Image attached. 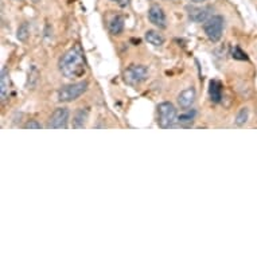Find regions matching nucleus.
<instances>
[{"instance_id": "nucleus-14", "label": "nucleus", "mask_w": 257, "mask_h": 257, "mask_svg": "<svg viewBox=\"0 0 257 257\" xmlns=\"http://www.w3.org/2000/svg\"><path fill=\"white\" fill-rule=\"evenodd\" d=\"M89 112L86 109H78L74 114V118H73V126L74 128H84L85 124H86V120H88Z\"/></svg>"}, {"instance_id": "nucleus-16", "label": "nucleus", "mask_w": 257, "mask_h": 257, "mask_svg": "<svg viewBox=\"0 0 257 257\" xmlns=\"http://www.w3.org/2000/svg\"><path fill=\"white\" fill-rule=\"evenodd\" d=\"M29 34H30V30H29V25L27 23H23V25L18 29V39L22 41V42H25L26 39L29 38Z\"/></svg>"}, {"instance_id": "nucleus-8", "label": "nucleus", "mask_w": 257, "mask_h": 257, "mask_svg": "<svg viewBox=\"0 0 257 257\" xmlns=\"http://www.w3.org/2000/svg\"><path fill=\"white\" fill-rule=\"evenodd\" d=\"M210 11V7H187L189 18L195 23H205L209 19Z\"/></svg>"}, {"instance_id": "nucleus-20", "label": "nucleus", "mask_w": 257, "mask_h": 257, "mask_svg": "<svg viewBox=\"0 0 257 257\" xmlns=\"http://www.w3.org/2000/svg\"><path fill=\"white\" fill-rule=\"evenodd\" d=\"M113 2L114 3H117L120 7H126V6L130 5V2H131V0H113Z\"/></svg>"}, {"instance_id": "nucleus-2", "label": "nucleus", "mask_w": 257, "mask_h": 257, "mask_svg": "<svg viewBox=\"0 0 257 257\" xmlns=\"http://www.w3.org/2000/svg\"><path fill=\"white\" fill-rule=\"evenodd\" d=\"M178 120L175 106L171 102H162L158 105V124L160 128H170Z\"/></svg>"}, {"instance_id": "nucleus-18", "label": "nucleus", "mask_w": 257, "mask_h": 257, "mask_svg": "<svg viewBox=\"0 0 257 257\" xmlns=\"http://www.w3.org/2000/svg\"><path fill=\"white\" fill-rule=\"evenodd\" d=\"M232 57L234 59H240V61H246V59H248L246 54H245L244 51L241 50V49L238 46H236L232 50Z\"/></svg>"}, {"instance_id": "nucleus-5", "label": "nucleus", "mask_w": 257, "mask_h": 257, "mask_svg": "<svg viewBox=\"0 0 257 257\" xmlns=\"http://www.w3.org/2000/svg\"><path fill=\"white\" fill-rule=\"evenodd\" d=\"M148 70L143 65H131L130 68L125 69L124 72V80L126 84L138 85L140 82L147 80Z\"/></svg>"}, {"instance_id": "nucleus-3", "label": "nucleus", "mask_w": 257, "mask_h": 257, "mask_svg": "<svg viewBox=\"0 0 257 257\" xmlns=\"http://www.w3.org/2000/svg\"><path fill=\"white\" fill-rule=\"evenodd\" d=\"M88 89V82L86 81H81L76 84L66 85L63 88L59 89L58 92V101L61 102H70L73 100H77L81 94H84Z\"/></svg>"}, {"instance_id": "nucleus-13", "label": "nucleus", "mask_w": 257, "mask_h": 257, "mask_svg": "<svg viewBox=\"0 0 257 257\" xmlns=\"http://www.w3.org/2000/svg\"><path fill=\"white\" fill-rule=\"evenodd\" d=\"M7 90H9V70L6 68L2 69V78H0V96L2 101H5L7 98Z\"/></svg>"}, {"instance_id": "nucleus-7", "label": "nucleus", "mask_w": 257, "mask_h": 257, "mask_svg": "<svg viewBox=\"0 0 257 257\" xmlns=\"http://www.w3.org/2000/svg\"><path fill=\"white\" fill-rule=\"evenodd\" d=\"M148 19L151 22L152 25H155L159 29H165L167 26V19H166V14L162 7L159 6H151L148 10Z\"/></svg>"}, {"instance_id": "nucleus-11", "label": "nucleus", "mask_w": 257, "mask_h": 257, "mask_svg": "<svg viewBox=\"0 0 257 257\" xmlns=\"http://www.w3.org/2000/svg\"><path fill=\"white\" fill-rule=\"evenodd\" d=\"M124 30V18L121 15H116L112 18V21L109 22V31L112 35L121 34V31Z\"/></svg>"}, {"instance_id": "nucleus-4", "label": "nucleus", "mask_w": 257, "mask_h": 257, "mask_svg": "<svg viewBox=\"0 0 257 257\" xmlns=\"http://www.w3.org/2000/svg\"><path fill=\"white\" fill-rule=\"evenodd\" d=\"M203 30H205V34L211 42H218L222 37L223 18L219 17V15H213L205 22Z\"/></svg>"}, {"instance_id": "nucleus-12", "label": "nucleus", "mask_w": 257, "mask_h": 257, "mask_svg": "<svg viewBox=\"0 0 257 257\" xmlns=\"http://www.w3.org/2000/svg\"><path fill=\"white\" fill-rule=\"evenodd\" d=\"M146 39H147L148 43H151V45H154V46L156 47L162 46V45L165 43L163 35L159 34L155 30H148L147 33H146Z\"/></svg>"}, {"instance_id": "nucleus-21", "label": "nucleus", "mask_w": 257, "mask_h": 257, "mask_svg": "<svg viewBox=\"0 0 257 257\" xmlns=\"http://www.w3.org/2000/svg\"><path fill=\"white\" fill-rule=\"evenodd\" d=\"M193 3H203V2H206V0H191Z\"/></svg>"}, {"instance_id": "nucleus-17", "label": "nucleus", "mask_w": 257, "mask_h": 257, "mask_svg": "<svg viewBox=\"0 0 257 257\" xmlns=\"http://www.w3.org/2000/svg\"><path fill=\"white\" fill-rule=\"evenodd\" d=\"M195 110H189L187 113H183L181 114L179 117H178V121H181V122H191L193 120H194L195 117Z\"/></svg>"}, {"instance_id": "nucleus-19", "label": "nucleus", "mask_w": 257, "mask_h": 257, "mask_svg": "<svg viewBox=\"0 0 257 257\" xmlns=\"http://www.w3.org/2000/svg\"><path fill=\"white\" fill-rule=\"evenodd\" d=\"M25 128L26 130H41L42 125L37 120H30V121H27L25 124Z\"/></svg>"}, {"instance_id": "nucleus-10", "label": "nucleus", "mask_w": 257, "mask_h": 257, "mask_svg": "<svg viewBox=\"0 0 257 257\" xmlns=\"http://www.w3.org/2000/svg\"><path fill=\"white\" fill-rule=\"evenodd\" d=\"M209 96L213 102H219L222 98V84L218 80H211L209 84Z\"/></svg>"}, {"instance_id": "nucleus-1", "label": "nucleus", "mask_w": 257, "mask_h": 257, "mask_svg": "<svg viewBox=\"0 0 257 257\" xmlns=\"http://www.w3.org/2000/svg\"><path fill=\"white\" fill-rule=\"evenodd\" d=\"M59 72L69 80H76L84 76L86 72V62L80 47H73L62 55L59 61Z\"/></svg>"}, {"instance_id": "nucleus-9", "label": "nucleus", "mask_w": 257, "mask_h": 257, "mask_svg": "<svg viewBox=\"0 0 257 257\" xmlns=\"http://www.w3.org/2000/svg\"><path fill=\"white\" fill-rule=\"evenodd\" d=\"M195 96H197L195 89L187 88L185 89L183 92H181V94L178 96V102H179V105H181L182 108H190V106L194 104Z\"/></svg>"}, {"instance_id": "nucleus-6", "label": "nucleus", "mask_w": 257, "mask_h": 257, "mask_svg": "<svg viewBox=\"0 0 257 257\" xmlns=\"http://www.w3.org/2000/svg\"><path fill=\"white\" fill-rule=\"evenodd\" d=\"M69 109L68 108H57L49 118L47 128L49 130H62L68 126Z\"/></svg>"}, {"instance_id": "nucleus-15", "label": "nucleus", "mask_w": 257, "mask_h": 257, "mask_svg": "<svg viewBox=\"0 0 257 257\" xmlns=\"http://www.w3.org/2000/svg\"><path fill=\"white\" fill-rule=\"evenodd\" d=\"M248 117H249V109L248 108H241L238 114H237L236 117V124L237 125H242L245 122L248 121Z\"/></svg>"}]
</instances>
